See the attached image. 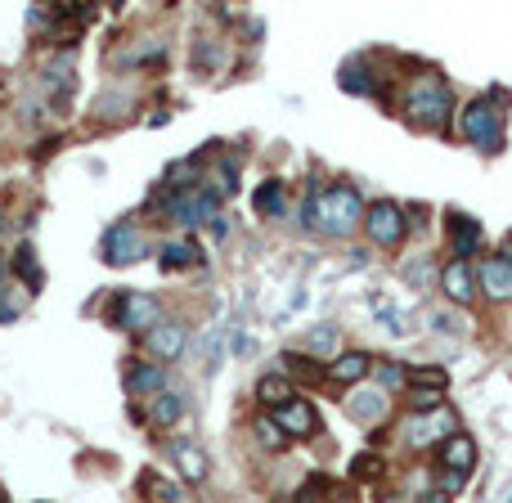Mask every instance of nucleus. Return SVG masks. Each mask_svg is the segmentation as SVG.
Returning a JSON list of instances; mask_svg holds the SVG:
<instances>
[{"label": "nucleus", "instance_id": "1", "mask_svg": "<svg viewBox=\"0 0 512 503\" xmlns=\"http://www.w3.org/2000/svg\"><path fill=\"white\" fill-rule=\"evenodd\" d=\"M306 225L324 239H346L355 225H364V198L355 185H319L306 198Z\"/></svg>", "mask_w": 512, "mask_h": 503}, {"label": "nucleus", "instance_id": "2", "mask_svg": "<svg viewBox=\"0 0 512 503\" xmlns=\"http://www.w3.org/2000/svg\"><path fill=\"white\" fill-rule=\"evenodd\" d=\"M108 324L126 333H149L153 324H162V301L153 292H117L108 306Z\"/></svg>", "mask_w": 512, "mask_h": 503}, {"label": "nucleus", "instance_id": "3", "mask_svg": "<svg viewBox=\"0 0 512 503\" xmlns=\"http://www.w3.org/2000/svg\"><path fill=\"white\" fill-rule=\"evenodd\" d=\"M459 126H463V135H468L477 149H486V153H495L499 144H504V113H499V104L490 95L472 99V104L463 108Z\"/></svg>", "mask_w": 512, "mask_h": 503}, {"label": "nucleus", "instance_id": "4", "mask_svg": "<svg viewBox=\"0 0 512 503\" xmlns=\"http://www.w3.org/2000/svg\"><path fill=\"white\" fill-rule=\"evenodd\" d=\"M454 113V95L441 77H418V86L409 90V117L418 126H445V117Z\"/></svg>", "mask_w": 512, "mask_h": 503}, {"label": "nucleus", "instance_id": "5", "mask_svg": "<svg viewBox=\"0 0 512 503\" xmlns=\"http://www.w3.org/2000/svg\"><path fill=\"white\" fill-rule=\"evenodd\" d=\"M364 234H369L373 248H400L409 234L405 207H396L391 198H378V203L364 207Z\"/></svg>", "mask_w": 512, "mask_h": 503}, {"label": "nucleus", "instance_id": "6", "mask_svg": "<svg viewBox=\"0 0 512 503\" xmlns=\"http://www.w3.org/2000/svg\"><path fill=\"white\" fill-rule=\"evenodd\" d=\"M459 432V418L450 414V405H441V409H432V414H414V423H409V445L414 450H427V445H436V441H450V436Z\"/></svg>", "mask_w": 512, "mask_h": 503}, {"label": "nucleus", "instance_id": "7", "mask_svg": "<svg viewBox=\"0 0 512 503\" xmlns=\"http://www.w3.org/2000/svg\"><path fill=\"white\" fill-rule=\"evenodd\" d=\"M140 252H144V243H140V230H135L131 221H117L113 230L104 234V243H99L104 265H131Z\"/></svg>", "mask_w": 512, "mask_h": 503}, {"label": "nucleus", "instance_id": "8", "mask_svg": "<svg viewBox=\"0 0 512 503\" xmlns=\"http://www.w3.org/2000/svg\"><path fill=\"white\" fill-rule=\"evenodd\" d=\"M441 288H445V297H450L454 306H468V301H477L481 283H477V270H472V261L454 256L450 265H441Z\"/></svg>", "mask_w": 512, "mask_h": 503}, {"label": "nucleus", "instance_id": "9", "mask_svg": "<svg viewBox=\"0 0 512 503\" xmlns=\"http://www.w3.org/2000/svg\"><path fill=\"white\" fill-rule=\"evenodd\" d=\"M167 454H171V468H176L185 481H207V454L194 436H171Z\"/></svg>", "mask_w": 512, "mask_h": 503}, {"label": "nucleus", "instance_id": "10", "mask_svg": "<svg viewBox=\"0 0 512 503\" xmlns=\"http://www.w3.org/2000/svg\"><path fill=\"white\" fill-rule=\"evenodd\" d=\"M477 283H481V292H486L490 301H512V252L486 256V265H481Z\"/></svg>", "mask_w": 512, "mask_h": 503}, {"label": "nucleus", "instance_id": "11", "mask_svg": "<svg viewBox=\"0 0 512 503\" xmlns=\"http://www.w3.org/2000/svg\"><path fill=\"white\" fill-rule=\"evenodd\" d=\"M346 414L355 418V423H364V427H373V423H382L387 418V391H373V387H360V391H351V400H346Z\"/></svg>", "mask_w": 512, "mask_h": 503}, {"label": "nucleus", "instance_id": "12", "mask_svg": "<svg viewBox=\"0 0 512 503\" xmlns=\"http://www.w3.org/2000/svg\"><path fill=\"white\" fill-rule=\"evenodd\" d=\"M369 369H373V360L364 351H342V355H333V364L324 369V378L342 382V387H355V382L369 378Z\"/></svg>", "mask_w": 512, "mask_h": 503}, {"label": "nucleus", "instance_id": "13", "mask_svg": "<svg viewBox=\"0 0 512 503\" xmlns=\"http://www.w3.org/2000/svg\"><path fill=\"white\" fill-rule=\"evenodd\" d=\"M144 337H149V351L158 355V360H176V355L185 351V324H180V319H162V324H153Z\"/></svg>", "mask_w": 512, "mask_h": 503}, {"label": "nucleus", "instance_id": "14", "mask_svg": "<svg viewBox=\"0 0 512 503\" xmlns=\"http://www.w3.org/2000/svg\"><path fill=\"white\" fill-rule=\"evenodd\" d=\"M274 423L283 427V436H310L315 432V409H310V400H288L283 409H274Z\"/></svg>", "mask_w": 512, "mask_h": 503}, {"label": "nucleus", "instance_id": "15", "mask_svg": "<svg viewBox=\"0 0 512 503\" xmlns=\"http://www.w3.org/2000/svg\"><path fill=\"white\" fill-rule=\"evenodd\" d=\"M441 463L450 472H459V477H468V472L477 468V441H472V436H463V432H454L450 441L441 445Z\"/></svg>", "mask_w": 512, "mask_h": 503}, {"label": "nucleus", "instance_id": "16", "mask_svg": "<svg viewBox=\"0 0 512 503\" xmlns=\"http://www.w3.org/2000/svg\"><path fill=\"white\" fill-rule=\"evenodd\" d=\"M450 221V243H454V256H463L468 261L472 252H477V243H481V225L472 221V216H463V212H450L445 216Z\"/></svg>", "mask_w": 512, "mask_h": 503}, {"label": "nucleus", "instance_id": "17", "mask_svg": "<svg viewBox=\"0 0 512 503\" xmlns=\"http://www.w3.org/2000/svg\"><path fill=\"white\" fill-rule=\"evenodd\" d=\"M256 400H261V405H270V409H283L288 405V400H297V387H292V378L288 373H265L261 382H256Z\"/></svg>", "mask_w": 512, "mask_h": 503}, {"label": "nucleus", "instance_id": "18", "mask_svg": "<svg viewBox=\"0 0 512 503\" xmlns=\"http://www.w3.org/2000/svg\"><path fill=\"white\" fill-rule=\"evenodd\" d=\"M162 382H167V373H162V364H144V360H131V373H126V387H131V396H158Z\"/></svg>", "mask_w": 512, "mask_h": 503}, {"label": "nucleus", "instance_id": "19", "mask_svg": "<svg viewBox=\"0 0 512 503\" xmlns=\"http://www.w3.org/2000/svg\"><path fill=\"white\" fill-rule=\"evenodd\" d=\"M140 495L149 503H189V495L176 486V481H167L162 472H140Z\"/></svg>", "mask_w": 512, "mask_h": 503}, {"label": "nucleus", "instance_id": "20", "mask_svg": "<svg viewBox=\"0 0 512 503\" xmlns=\"http://www.w3.org/2000/svg\"><path fill=\"white\" fill-rule=\"evenodd\" d=\"M158 261H162V270H189V265H203V248H198V243H189V239L162 243Z\"/></svg>", "mask_w": 512, "mask_h": 503}, {"label": "nucleus", "instance_id": "21", "mask_svg": "<svg viewBox=\"0 0 512 503\" xmlns=\"http://www.w3.org/2000/svg\"><path fill=\"white\" fill-rule=\"evenodd\" d=\"M279 364H283V373H288V378H324V369H319V360L310 351H283L279 355Z\"/></svg>", "mask_w": 512, "mask_h": 503}, {"label": "nucleus", "instance_id": "22", "mask_svg": "<svg viewBox=\"0 0 512 503\" xmlns=\"http://www.w3.org/2000/svg\"><path fill=\"white\" fill-rule=\"evenodd\" d=\"M180 414H185V396H180V391H158V396H153V423L158 427L180 423Z\"/></svg>", "mask_w": 512, "mask_h": 503}, {"label": "nucleus", "instance_id": "23", "mask_svg": "<svg viewBox=\"0 0 512 503\" xmlns=\"http://www.w3.org/2000/svg\"><path fill=\"white\" fill-rule=\"evenodd\" d=\"M252 207H256V216H265V221H270V216H279L283 212V185H279V180H265V185L252 194Z\"/></svg>", "mask_w": 512, "mask_h": 503}, {"label": "nucleus", "instance_id": "24", "mask_svg": "<svg viewBox=\"0 0 512 503\" xmlns=\"http://www.w3.org/2000/svg\"><path fill=\"white\" fill-rule=\"evenodd\" d=\"M409 387L414 391H445L450 387V373H445L441 364H423V369L409 373Z\"/></svg>", "mask_w": 512, "mask_h": 503}, {"label": "nucleus", "instance_id": "25", "mask_svg": "<svg viewBox=\"0 0 512 503\" xmlns=\"http://www.w3.org/2000/svg\"><path fill=\"white\" fill-rule=\"evenodd\" d=\"M382 472H387V463H382V454H373V450H364V454H355L351 459V477L355 481H378Z\"/></svg>", "mask_w": 512, "mask_h": 503}, {"label": "nucleus", "instance_id": "26", "mask_svg": "<svg viewBox=\"0 0 512 503\" xmlns=\"http://www.w3.org/2000/svg\"><path fill=\"white\" fill-rule=\"evenodd\" d=\"M234 189H239V162H234V158H221V162H216V194L230 198Z\"/></svg>", "mask_w": 512, "mask_h": 503}, {"label": "nucleus", "instance_id": "27", "mask_svg": "<svg viewBox=\"0 0 512 503\" xmlns=\"http://www.w3.org/2000/svg\"><path fill=\"white\" fill-rule=\"evenodd\" d=\"M432 261H423V256H418V261H405L400 265V279L409 283V288H427V283H432Z\"/></svg>", "mask_w": 512, "mask_h": 503}, {"label": "nucleus", "instance_id": "28", "mask_svg": "<svg viewBox=\"0 0 512 503\" xmlns=\"http://www.w3.org/2000/svg\"><path fill=\"white\" fill-rule=\"evenodd\" d=\"M256 441H261L265 450H283V445H288V436H283V427L274 423V418H256Z\"/></svg>", "mask_w": 512, "mask_h": 503}, {"label": "nucleus", "instance_id": "29", "mask_svg": "<svg viewBox=\"0 0 512 503\" xmlns=\"http://www.w3.org/2000/svg\"><path fill=\"white\" fill-rule=\"evenodd\" d=\"M378 378H382V391H396V387H405V382H409V369L400 360H382Z\"/></svg>", "mask_w": 512, "mask_h": 503}, {"label": "nucleus", "instance_id": "30", "mask_svg": "<svg viewBox=\"0 0 512 503\" xmlns=\"http://www.w3.org/2000/svg\"><path fill=\"white\" fill-rule=\"evenodd\" d=\"M14 270L27 274V288H41V265H36V252H32V248H18Z\"/></svg>", "mask_w": 512, "mask_h": 503}, {"label": "nucleus", "instance_id": "31", "mask_svg": "<svg viewBox=\"0 0 512 503\" xmlns=\"http://www.w3.org/2000/svg\"><path fill=\"white\" fill-rule=\"evenodd\" d=\"M333 346H337V328H333V324L315 328V337H310V355H328Z\"/></svg>", "mask_w": 512, "mask_h": 503}, {"label": "nucleus", "instance_id": "32", "mask_svg": "<svg viewBox=\"0 0 512 503\" xmlns=\"http://www.w3.org/2000/svg\"><path fill=\"white\" fill-rule=\"evenodd\" d=\"M382 503H405V499H396V495H391V499H382Z\"/></svg>", "mask_w": 512, "mask_h": 503}, {"label": "nucleus", "instance_id": "33", "mask_svg": "<svg viewBox=\"0 0 512 503\" xmlns=\"http://www.w3.org/2000/svg\"><path fill=\"white\" fill-rule=\"evenodd\" d=\"M274 503H292V499H274Z\"/></svg>", "mask_w": 512, "mask_h": 503}, {"label": "nucleus", "instance_id": "34", "mask_svg": "<svg viewBox=\"0 0 512 503\" xmlns=\"http://www.w3.org/2000/svg\"><path fill=\"white\" fill-rule=\"evenodd\" d=\"M0 503H5V495H0Z\"/></svg>", "mask_w": 512, "mask_h": 503}, {"label": "nucleus", "instance_id": "35", "mask_svg": "<svg viewBox=\"0 0 512 503\" xmlns=\"http://www.w3.org/2000/svg\"><path fill=\"white\" fill-rule=\"evenodd\" d=\"M508 503H512V499H508Z\"/></svg>", "mask_w": 512, "mask_h": 503}]
</instances>
